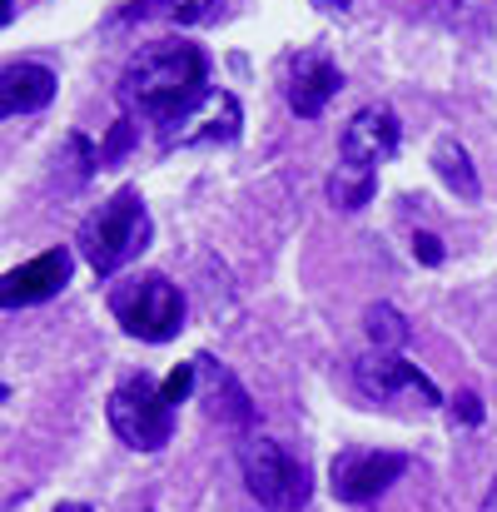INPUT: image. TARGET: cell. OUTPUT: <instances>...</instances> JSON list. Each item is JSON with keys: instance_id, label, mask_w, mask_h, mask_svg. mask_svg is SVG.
<instances>
[{"instance_id": "cell-1", "label": "cell", "mask_w": 497, "mask_h": 512, "mask_svg": "<svg viewBox=\"0 0 497 512\" xmlns=\"http://www.w3.org/2000/svg\"><path fill=\"white\" fill-rule=\"evenodd\" d=\"M120 100L155 125H184L209 95V55L189 40H150L120 75Z\"/></svg>"}, {"instance_id": "cell-2", "label": "cell", "mask_w": 497, "mask_h": 512, "mask_svg": "<svg viewBox=\"0 0 497 512\" xmlns=\"http://www.w3.org/2000/svg\"><path fill=\"white\" fill-rule=\"evenodd\" d=\"M150 234H155V224H150L145 194H140L135 184H120L95 214H85L75 244H80L85 264H90L100 279H115L130 259H140V254L150 249Z\"/></svg>"}, {"instance_id": "cell-3", "label": "cell", "mask_w": 497, "mask_h": 512, "mask_svg": "<svg viewBox=\"0 0 497 512\" xmlns=\"http://www.w3.org/2000/svg\"><path fill=\"white\" fill-rule=\"evenodd\" d=\"M110 314L140 343H169L184 329V294L165 274H135L110 289Z\"/></svg>"}, {"instance_id": "cell-4", "label": "cell", "mask_w": 497, "mask_h": 512, "mask_svg": "<svg viewBox=\"0 0 497 512\" xmlns=\"http://www.w3.org/2000/svg\"><path fill=\"white\" fill-rule=\"evenodd\" d=\"M105 413H110L115 438L125 448H135V453H160L169 438H174V408L165 403V388L145 368L115 383Z\"/></svg>"}, {"instance_id": "cell-5", "label": "cell", "mask_w": 497, "mask_h": 512, "mask_svg": "<svg viewBox=\"0 0 497 512\" xmlns=\"http://www.w3.org/2000/svg\"><path fill=\"white\" fill-rule=\"evenodd\" d=\"M244 488L269 512H299L309 503V468L274 438H244L239 448Z\"/></svg>"}, {"instance_id": "cell-6", "label": "cell", "mask_w": 497, "mask_h": 512, "mask_svg": "<svg viewBox=\"0 0 497 512\" xmlns=\"http://www.w3.org/2000/svg\"><path fill=\"white\" fill-rule=\"evenodd\" d=\"M408 473V458L403 453H378V448H343L338 458L329 463V488L338 503H373L383 498L398 478Z\"/></svg>"}, {"instance_id": "cell-7", "label": "cell", "mask_w": 497, "mask_h": 512, "mask_svg": "<svg viewBox=\"0 0 497 512\" xmlns=\"http://www.w3.org/2000/svg\"><path fill=\"white\" fill-rule=\"evenodd\" d=\"M353 383H358V393L373 398V403H383V398H393V393H418L423 403H443L438 383H433L418 363H408L403 353H388V348H368L363 358H353Z\"/></svg>"}, {"instance_id": "cell-8", "label": "cell", "mask_w": 497, "mask_h": 512, "mask_svg": "<svg viewBox=\"0 0 497 512\" xmlns=\"http://www.w3.org/2000/svg\"><path fill=\"white\" fill-rule=\"evenodd\" d=\"M70 269H75V254L60 244V249H45L15 269H5V284H0V304L5 309H30V304H45L55 299L65 284H70Z\"/></svg>"}, {"instance_id": "cell-9", "label": "cell", "mask_w": 497, "mask_h": 512, "mask_svg": "<svg viewBox=\"0 0 497 512\" xmlns=\"http://www.w3.org/2000/svg\"><path fill=\"white\" fill-rule=\"evenodd\" d=\"M194 368H199V398H204V413H209L214 423L234 428V433H249L254 418H259V408H254L249 388L234 378V368L219 363L214 353H194Z\"/></svg>"}, {"instance_id": "cell-10", "label": "cell", "mask_w": 497, "mask_h": 512, "mask_svg": "<svg viewBox=\"0 0 497 512\" xmlns=\"http://www.w3.org/2000/svg\"><path fill=\"white\" fill-rule=\"evenodd\" d=\"M403 140V125L388 105H363L353 110V120L343 125V140H338V160L348 165H363V170H378Z\"/></svg>"}, {"instance_id": "cell-11", "label": "cell", "mask_w": 497, "mask_h": 512, "mask_svg": "<svg viewBox=\"0 0 497 512\" xmlns=\"http://www.w3.org/2000/svg\"><path fill=\"white\" fill-rule=\"evenodd\" d=\"M338 85H343V75H338V65H333L329 55L304 50V55L294 60L289 80H284V100H289V110H294L299 120H319Z\"/></svg>"}, {"instance_id": "cell-12", "label": "cell", "mask_w": 497, "mask_h": 512, "mask_svg": "<svg viewBox=\"0 0 497 512\" xmlns=\"http://www.w3.org/2000/svg\"><path fill=\"white\" fill-rule=\"evenodd\" d=\"M55 100V70L40 65V60H10L5 75H0V110L5 120L15 115H35Z\"/></svg>"}, {"instance_id": "cell-13", "label": "cell", "mask_w": 497, "mask_h": 512, "mask_svg": "<svg viewBox=\"0 0 497 512\" xmlns=\"http://www.w3.org/2000/svg\"><path fill=\"white\" fill-rule=\"evenodd\" d=\"M433 170H438V179H443L458 199H468V204L483 194V179H478V170H473L468 145H463V140H453V135H443V140L433 145Z\"/></svg>"}, {"instance_id": "cell-14", "label": "cell", "mask_w": 497, "mask_h": 512, "mask_svg": "<svg viewBox=\"0 0 497 512\" xmlns=\"http://www.w3.org/2000/svg\"><path fill=\"white\" fill-rule=\"evenodd\" d=\"M373 194H378V170H363V165H348V160L333 165V174H329L333 209H363Z\"/></svg>"}, {"instance_id": "cell-15", "label": "cell", "mask_w": 497, "mask_h": 512, "mask_svg": "<svg viewBox=\"0 0 497 512\" xmlns=\"http://www.w3.org/2000/svg\"><path fill=\"white\" fill-rule=\"evenodd\" d=\"M363 329H368L373 348H388V353H398V348L408 343V319H403L393 304H368V314H363Z\"/></svg>"}, {"instance_id": "cell-16", "label": "cell", "mask_w": 497, "mask_h": 512, "mask_svg": "<svg viewBox=\"0 0 497 512\" xmlns=\"http://www.w3.org/2000/svg\"><path fill=\"white\" fill-rule=\"evenodd\" d=\"M194 383H199V368H194V363H179L165 383H160V388H165V403H169V408H179V403L194 393Z\"/></svg>"}, {"instance_id": "cell-17", "label": "cell", "mask_w": 497, "mask_h": 512, "mask_svg": "<svg viewBox=\"0 0 497 512\" xmlns=\"http://www.w3.org/2000/svg\"><path fill=\"white\" fill-rule=\"evenodd\" d=\"M160 5H165V15H174L179 25H199V20L214 15L219 0H160Z\"/></svg>"}, {"instance_id": "cell-18", "label": "cell", "mask_w": 497, "mask_h": 512, "mask_svg": "<svg viewBox=\"0 0 497 512\" xmlns=\"http://www.w3.org/2000/svg\"><path fill=\"white\" fill-rule=\"evenodd\" d=\"M130 140H135V120H120L115 130H110V140H105V150H100V165H115L125 150H130Z\"/></svg>"}, {"instance_id": "cell-19", "label": "cell", "mask_w": 497, "mask_h": 512, "mask_svg": "<svg viewBox=\"0 0 497 512\" xmlns=\"http://www.w3.org/2000/svg\"><path fill=\"white\" fill-rule=\"evenodd\" d=\"M413 259H423L428 269H438V264H443V239L428 234V229H418V234H413Z\"/></svg>"}, {"instance_id": "cell-20", "label": "cell", "mask_w": 497, "mask_h": 512, "mask_svg": "<svg viewBox=\"0 0 497 512\" xmlns=\"http://www.w3.org/2000/svg\"><path fill=\"white\" fill-rule=\"evenodd\" d=\"M453 423H468V428L483 423V398L478 393H458L453 398Z\"/></svg>"}, {"instance_id": "cell-21", "label": "cell", "mask_w": 497, "mask_h": 512, "mask_svg": "<svg viewBox=\"0 0 497 512\" xmlns=\"http://www.w3.org/2000/svg\"><path fill=\"white\" fill-rule=\"evenodd\" d=\"M478 512H497V483L483 493V503H478Z\"/></svg>"}, {"instance_id": "cell-22", "label": "cell", "mask_w": 497, "mask_h": 512, "mask_svg": "<svg viewBox=\"0 0 497 512\" xmlns=\"http://www.w3.org/2000/svg\"><path fill=\"white\" fill-rule=\"evenodd\" d=\"M55 512H90V508H85V503H60Z\"/></svg>"}, {"instance_id": "cell-23", "label": "cell", "mask_w": 497, "mask_h": 512, "mask_svg": "<svg viewBox=\"0 0 497 512\" xmlns=\"http://www.w3.org/2000/svg\"><path fill=\"white\" fill-rule=\"evenodd\" d=\"M319 5H329V10H348V0H319Z\"/></svg>"}]
</instances>
